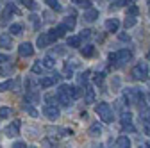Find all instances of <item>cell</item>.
Masks as SVG:
<instances>
[{
  "mask_svg": "<svg viewBox=\"0 0 150 148\" xmlns=\"http://www.w3.org/2000/svg\"><path fill=\"white\" fill-rule=\"evenodd\" d=\"M129 61H132V52L127 50V48H122V50H118L115 54H109V63L115 68H122Z\"/></svg>",
  "mask_w": 150,
  "mask_h": 148,
  "instance_id": "cell-1",
  "label": "cell"
},
{
  "mask_svg": "<svg viewBox=\"0 0 150 148\" xmlns=\"http://www.w3.org/2000/svg\"><path fill=\"white\" fill-rule=\"evenodd\" d=\"M95 113L98 114V118L104 121V123H111L115 120V113H112V107L107 104V102H98L95 105Z\"/></svg>",
  "mask_w": 150,
  "mask_h": 148,
  "instance_id": "cell-2",
  "label": "cell"
},
{
  "mask_svg": "<svg viewBox=\"0 0 150 148\" xmlns=\"http://www.w3.org/2000/svg\"><path fill=\"white\" fill-rule=\"evenodd\" d=\"M123 98L127 100V104H136L139 107H143V104H145V95L136 87H127L123 93Z\"/></svg>",
  "mask_w": 150,
  "mask_h": 148,
  "instance_id": "cell-3",
  "label": "cell"
},
{
  "mask_svg": "<svg viewBox=\"0 0 150 148\" xmlns=\"http://www.w3.org/2000/svg\"><path fill=\"white\" fill-rule=\"evenodd\" d=\"M130 75H132L134 80H146V79H148V64H146L145 61L138 63V64L132 68V71H130Z\"/></svg>",
  "mask_w": 150,
  "mask_h": 148,
  "instance_id": "cell-4",
  "label": "cell"
},
{
  "mask_svg": "<svg viewBox=\"0 0 150 148\" xmlns=\"http://www.w3.org/2000/svg\"><path fill=\"white\" fill-rule=\"evenodd\" d=\"M59 36H57V32H55V29H52V30H48V32H43V34H40L38 36V47L40 48H45V47H48L50 43H54L55 39H57Z\"/></svg>",
  "mask_w": 150,
  "mask_h": 148,
  "instance_id": "cell-5",
  "label": "cell"
},
{
  "mask_svg": "<svg viewBox=\"0 0 150 148\" xmlns=\"http://www.w3.org/2000/svg\"><path fill=\"white\" fill-rule=\"evenodd\" d=\"M57 100H59V104L64 105V107H70V105H71L73 98H71L70 93H68V84L59 86V89H57Z\"/></svg>",
  "mask_w": 150,
  "mask_h": 148,
  "instance_id": "cell-6",
  "label": "cell"
},
{
  "mask_svg": "<svg viewBox=\"0 0 150 148\" xmlns=\"http://www.w3.org/2000/svg\"><path fill=\"white\" fill-rule=\"evenodd\" d=\"M43 114H45L48 120H57V118L61 116L59 109L55 107V105H45V107H43Z\"/></svg>",
  "mask_w": 150,
  "mask_h": 148,
  "instance_id": "cell-7",
  "label": "cell"
},
{
  "mask_svg": "<svg viewBox=\"0 0 150 148\" xmlns=\"http://www.w3.org/2000/svg\"><path fill=\"white\" fill-rule=\"evenodd\" d=\"M18 54H20L22 57H30V55L34 54V47L29 41H25V43H22L20 47H18Z\"/></svg>",
  "mask_w": 150,
  "mask_h": 148,
  "instance_id": "cell-8",
  "label": "cell"
},
{
  "mask_svg": "<svg viewBox=\"0 0 150 148\" xmlns=\"http://www.w3.org/2000/svg\"><path fill=\"white\" fill-rule=\"evenodd\" d=\"M14 13H16V6L14 4H6L4 13H2V23H7L9 18H11V14H14Z\"/></svg>",
  "mask_w": 150,
  "mask_h": 148,
  "instance_id": "cell-9",
  "label": "cell"
},
{
  "mask_svg": "<svg viewBox=\"0 0 150 148\" xmlns=\"http://www.w3.org/2000/svg\"><path fill=\"white\" fill-rule=\"evenodd\" d=\"M6 134L9 136V137H16L18 134H20V121L18 120H14L7 128H6Z\"/></svg>",
  "mask_w": 150,
  "mask_h": 148,
  "instance_id": "cell-10",
  "label": "cell"
},
{
  "mask_svg": "<svg viewBox=\"0 0 150 148\" xmlns=\"http://www.w3.org/2000/svg\"><path fill=\"white\" fill-rule=\"evenodd\" d=\"M59 79H61V75H57V73H55V75H50V77L41 79V80H40V86H41V87H50V86H54L55 82H57Z\"/></svg>",
  "mask_w": 150,
  "mask_h": 148,
  "instance_id": "cell-11",
  "label": "cell"
},
{
  "mask_svg": "<svg viewBox=\"0 0 150 148\" xmlns=\"http://www.w3.org/2000/svg\"><path fill=\"white\" fill-rule=\"evenodd\" d=\"M118 29H120L118 18H109V20L105 22V30L107 32H118Z\"/></svg>",
  "mask_w": 150,
  "mask_h": 148,
  "instance_id": "cell-12",
  "label": "cell"
},
{
  "mask_svg": "<svg viewBox=\"0 0 150 148\" xmlns=\"http://www.w3.org/2000/svg\"><path fill=\"white\" fill-rule=\"evenodd\" d=\"M0 47L6 48V50L13 48V39H11L9 34H0Z\"/></svg>",
  "mask_w": 150,
  "mask_h": 148,
  "instance_id": "cell-13",
  "label": "cell"
},
{
  "mask_svg": "<svg viewBox=\"0 0 150 148\" xmlns=\"http://www.w3.org/2000/svg\"><path fill=\"white\" fill-rule=\"evenodd\" d=\"M84 102H86V104H95V89H93L91 86H88V87H86Z\"/></svg>",
  "mask_w": 150,
  "mask_h": 148,
  "instance_id": "cell-14",
  "label": "cell"
},
{
  "mask_svg": "<svg viewBox=\"0 0 150 148\" xmlns=\"http://www.w3.org/2000/svg\"><path fill=\"white\" fill-rule=\"evenodd\" d=\"M63 25H64L68 30H71V29L75 27V11H70V16H68V18H64Z\"/></svg>",
  "mask_w": 150,
  "mask_h": 148,
  "instance_id": "cell-15",
  "label": "cell"
},
{
  "mask_svg": "<svg viewBox=\"0 0 150 148\" xmlns=\"http://www.w3.org/2000/svg\"><path fill=\"white\" fill-rule=\"evenodd\" d=\"M102 132H104V130H102V125H100V123H93V125L89 127V136H91V137H98Z\"/></svg>",
  "mask_w": 150,
  "mask_h": 148,
  "instance_id": "cell-16",
  "label": "cell"
},
{
  "mask_svg": "<svg viewBox=\"0 0 150 148\" xmlns=\"http://www.w3.org/2000/svg\"><path fill=\"white\" fill-rule=\"evenodd\" d=\"M97 18H98V11H97V9H93V7L88 9V11L84 13V20H86V22H95Z\"/></svg>",
  "mask_w": 150,
  "mask_h": 148,
  "instance_id": "cell-17",
  "label": "cell"
},
{
  "mask_svg": "<svg viewBox=\"0 0 150 148\" xmlns=\"http://www.w3.org/2000/svg\"><path fill=\"white\" fill-rule=\"evenodd\" d=\"M81 41H82L81 36H70V38L66 39V45L71 47V48H75V47H81Z\"/></svg>",
  "mask_w": 150,
  "mask_h": 148,
  "instance_id": "cell-18",
  "label": "cell"
},
{
  "mask_svg": "<svg viewBox=\"0 0 150 148\" xmlns=\"http://www.w3.org/2000/svg\"><path fill=\"white\" fill-rule=\"evenodd\" d=\"M116 148H130V139L127 136H120L116 139Z\"/></svg>",
  "mask_w": 150,
  "mask_h": 148,
  "instance_id": "cell-19",
  "label": "cell"
},
{
  "mask_svg": "<svg viewBox=\"0 0 150 148\" xmlns=\"http://www.w3.org/2000/svg\"><path fill=\"white\" fill-rule=\"evenodd\" d=\"M122 125H132V114L130 111H122Z\"/></svg>",
  "mask_w": 150,
  "mask_h": 148,
  "instance_id": "cell-20",
  "label": "cell"
},
{
  "mask_svg": "<svg viewBox=\"0 0 150 148\" xmlns=\"http://www.w3.org/2000/svg\"><path fill=\"white\" fill-rule=\"evenodd\" d=\"M23 111L27 114H30L32 118H38V111L34 109V105L32 104H29V102H23Z\"/></svg>",
  "mask_w": 150,
  "mask_h": 148,
  "instance_id": "cell-21",
  "label": "cell"
},
{
  "mask_svg": "<svg viewBox=\"0 0 150 148\" xmlns=\"http://www.w3.org/2000/svg\"><path fill=\"white\" fill-rule=\"evenodd\" d=\"M88 80H89V71H82V73H79V77H77L79 86H86V87H88Z\"/></svg>",
  "mask_w": 150,
  "mask_h": 148,
  "instance_id": "cell-22",
  "label": "cell"
},
{
  "mask_svg": "<svg viewBox=\"0 0 150 148\" xmlns=\"http://www.w3.org/2000/svg\"><path fill=\"white\" fill-rule=\"evenodd\" d=\"M9 32H11L13 36L22 34V32H23V25H22V23H11V27H9Z\"/></svg>",
  "mask_w": 150,
  "mask_h": 148,
  "instance_id": "cell-23",
  "label": "cell"
},
{
  "mask_svg": "<svg viewBox=\"0 0 150 148\" xmlns=\"http://www.w3.org/2000/svg\"><path fill=\"white\" fill-rule=\"evenodd\" d=\"M81 54L84 55V57H91V55L95 54V47H93V45H86V47L81 48Z\"/></svg>",
  "mask_w": 150,
  "mask_h": 148,
  "instance_id": "cell-24",
  "label": "cell"
},
{
  "mask_svg": "<svg viewBox=\"0 0 150 148\" xmlns=\"http://www.w3.org/2000/svg\"><path fill=\"white\" fill-rule=\"evenodd\" d=\"M43 68H47V70H52L54 66H55V61L52 59V55H47V57H43Z\"/></svg>",
  "mask_w": 150,
  "mask_h": 148,
  "instance_id": "cell-25",
  "label": "cell"
},
{
  "mask_svg": "<svg viewBox=\"0 0 150 148\" xmlns=\"http://www.w3.org/2000/svg\"><path fill=\"white\" fill-rule=\"evenodd\" d=\"M68 93H70V97L75 100V98L81 97V89H79L77 86H68Z\"/></svg>",
  "mask_w": 150,
  "mask_h": 148,
  "instance_id": "cell-26",
  "label": "cell"
},
{
  "mask_svg": "<svg viewBox=\"0 0 150 148\" xmlns=\"http://www.w3.org/2000/svg\"><path fill=\"white\" fill-rule=\"evenodd\" d=\"M127 13H129V16H132V18H136V16L139 14V7H138L136 4H130V6L127 7Z\"/></svg>",
  "mask_w": 150,
  "mask_h": 148,
  "instance_id": "cell-27",
  "label": "cell"
},
{
  "mask_svg": "<svg viewBox=\"0 0 150 148\" xmlns=\"http://www.w3.org/2000/svg\"><path fill=\"white\" fill-rule=\"evenodd\" d=\"M13 116V109L11 107H0V118H9Z\"/></svg>",
  "mask_w": 150,
  "mask_h": 148,
  "instance_id": "cell-28",
  "label": "cell"
},
{
  "mask_svg": "<svg viewBox=\"0 0 150 148\" xmlns=\"http://www.w3.org/2000/svg\"><path fill=\"white\" fill-rule=\"evenodd\" d=\"M45 4H48V7H50V9H55V11H61V9H63V6L57 2V0H47Z\"/></svg>",
  "mask_w": 150,
  "mask_h": 148,
  "instance_id": "cell-29",
  "label": "cell"
},
{
  "mask_svg": "<svg viewBox=\"0 0 150 148\" xmlns=\"http://www.w3.org/2000/svg\"><path fill=\"white\" fill-rule=\"evenodd\" d=\"M25 102H29V104H30V102H34V104H36V102H40V95L34 93V91H30V93L27 95V98H25Z\"/></svg>",
  "mask_w": 150,
  "mask_h": 148,
  "instance_id": "cell-30",
  "label": "cell"
},
{
  "mask_svg": "<svg viewBox=\"0 0 150 148\" xmlns=\"http://www.w3.org/2000/svg\"><path fill=\"white\" fill-rule=\"evenodd\" d=\"M73 4H77L79 7H84V9H91V0H75Z\"/></svg>",
  "mask_w": 150,
  "mask_h": 148,
  "instance_id": "cell-31",
  "label": "cell"
},
{
  "mask_svg": "<svg viewBox=\"0 0 150 148\" xmlns=\"http://www.w3.org/2000/svg\"><path fill=\"white\" fill-rule=\"evenodd\" d=\"M45 102H48L47 105H55V102L59 100H57V95H45Z\"/></svg>",
  "mask_w": 150,
  "mask_h": 148,
  "instance_id": "cell-32",
  "label": "cell"
},
{
  "mask_svg": "<svg viewBox=\"0 0 150 148\" xmlns=\"http://www.w3.org/2000/svg\"><path fill=\"white\" fill-rule=\"evenodd\" d=\"M73 75V66L71 64H64V71H63V77H71Z\"/></svg>",
  "mask_w": 150,
  "mask_h": 148,
  "instance_id": "cell-33",
  "label": "cell"
},
{
  "mask_svg": "<svg viewBox=\"0 0 150 148\" xmlns=\"http://www.w3.org/2000/svg\"><path fill=\"white\" fill-rule=\"evenodd\" d=\"M136 22H138L136 18L127 16V20H125V23H123V25H125V29H130V27H134V25H136Z\"/></svg>",
  "mask_w": 150,
  "mask_h": 148,
  "instance_id": "cell-34",
  "label": "cell"
},
{
  "mask_svg": "<svg viewBox=\"0 0 150 148\" xmlns=\"http://www.w3.org/2000/svg\"><path fill=\"white\" fill-rule=\"evenodd\" d=\"M14 86V82L13 80H6V82H0V91H7V89H11Z\"/></svg>",
  "mask_w": 150,
  "mask_h": 148,
  "instance_id": "cell-35",
  "label": "cell"
},
{
  "mask_svg": "<svg viewBox=\"0 0 150 148\" xmlns=\"http://www.w3.org/2000/svg\"><path fill=\"white\" fill-rule=\"evenodd\" d=\"M129 4H132V2H125V0H116V2H112V4H111V9H112V7H115V9H116V7H123V6H127V7H129Z\"/></svg>",
  "mask_w": 150,
  "mask_h": 148,
  "instance_id": "cell-36",
  "label": "cell"
},
{
  "mask_svg": "<svg viewBox=\"0 0 150 148\" xmlns=\"http://www.w3.org/2000/svg\"><path fill=\"white\" fill-rule=\"evenodd\" d=\"M55 32H57V36L61 38V36H64V34H66V32H70V30H68V29H66V27L61 23V25H57V27H55Z\"/></svg>",
  "mask_w": 150,
  "mask_h": 148,
  "instance_id": "cell-37",
  "label": "cell"
},
{
  "mask_svg": "<svg viewBox=\"0 0 150 148\" xmlns=\"http://www.w3.org/2000/svg\"><path fill=\"white\" fill-rule=\"evenodd\" d=\"M141 116H143L145 123L150 125V109H143V111H141Z\"/></svg>",
  "mask_w": 150,
  "mask_h": 148,
  "instance_id": "cell-38",
  "label": "cell"
},
{
  "mask_svg": "<svg viewBox=\"0 0 150 148\" xmlns=\"http://www.w3.org/2000/svg\"><path fill=\"white\" fill-rule=\"evenodd\" d=\"M41 70H43V63H41V61H38V63L32 66V71H34V73H40Z\"/></svg>",
  "mask_w": 150,
  "mask_h": 148,
  "instance_id": "cell-39",
  "label": "cell"
},
{
  "mask_svg": "<svg viewBox=\"0 0 150 148\" xmlns=\"http://www.w3.org/2000/svg\"><path fill=\"white\" fill-rule=\"evenodd\" d=\"M11 61V57L9 55H6V54H0V64H6V63H9Z\"/></svg>",
  "mask_w": 150,
  "mask_h": 148,
  "instance_id": "cell-40",
  "label": "cell"
},
{
  "mask_svg": "<svg viewBox=\"0 0 150 148\" xmlns=\"http://www.w3.org/2000/svg\"><path fill=\"white\" fill-rule=\"evenodd\" d=\"M25 7H29V9H36V2H32V0H25V2H22Z\"/></svg>",
  "mask_w": 150,
  "mask_h": 148,
  "instance_id": "cell-41",
  "label": "cell"
},
{
  "mask_svg": "<svg viewBox=\"0 0 150 148\" xmlns=\"http://www.w3.org/2000/svg\"><path fill=\"white\" fill-rule=\"evenodd\" d=\"M104 82V73H97L95 75V84H102Z\"/></svg>",
  "mask_w": 150,
  "mask_h": 148,
  "instance_id": "cell-42",
  "label": "cell"
},
{
  "mask_svg": "<svg viewBox=\"0 0 150 148\" xmlns=\"http://www.w3.org/2000/svg\"><path fill=\"white\" fill-rule=\"evenodd\" d=\"M30 22L34 23V27H36V29L40 27V20H38V16H36V14H32V16H30Z\"/></svg>",
  "mask_w": 150,
  "mask_h": 148,
  "instance_id": "cell-43",
  "label": "cell"
},
{
  "mask_svg": "<svg viewBox=\"0 0 150 148\" xmlns=\"http://www.w3.org/2000/svg\"><path fill=\"white\" fill-rule=\"evenodd\" d=\"M91 32H93V30H89V29H84V30L81 32V38H89V36H91Z\"/></svg>",
  "mask_w": 150,
  "mask_h": 148,
  "instance_id": "cell-44",
  "label": "cell"
},
{
  "mask_svg": "<svg viewBox=\"0 0 150 148\" xmlns=\"http://www.w3.org/2000/svg\"><path fill=\"white\" fill-rule=\"evenodd\" d=\"M64 52H66V50H64L63 47H57V48H54V52H52V54H57V55H63Z\"/></svg>",
  "mask_w": 150,
  "mask_h": 148,
  "instance_id": "cell-45",
  "label": "cell"
},
{
  "mask_svg": "<svg viewBox=\"0 0 150 148\" xmlns=\"http://www.w3.org/2000/svg\"><path fill=\"white\" fill-rule=\"evenodd\" d=\"M123 130L125 132H134L136 128H134V125H123Z\"/></svg>",
  "mask_w": 150,
  "mask_h": 148,
  "instance_id": "cell-46",
  "label": "cell"
},
{
  "mask_svg": "<svg viewBox=\"0 0 150 148\" xmlns=\"http://www.w3.org/2000/svg\"><path fill=\"white\" fill-rule=\"evenodd\" d=\"M120 39H122V41H129L130 38H129V36H127V34H120Z\"/></svg>",
  "mask_w": 150,
  "mask_h": 148,
  "instance_id": "cell-47",
  "label": "cell"
},
{
  "mask_svg": "<svg viewBox=\"0 0 150 148\" xmlns=\"http://www.w3.org/2000/svg\"><path fill=\"white\" fill-rule=\"evenodd\" d=\"M139 148H150V143H141Z\"/></svg>",
  "mask_w": 150,
  "mask_h": 148,
  "instance_id": "cell-48",
  "label": "cell"
},
{
  "mask_svg": "<svg viewBox=\"0 0 150 148\" xmlns=\"http://www.w3.org/2000/svg\"><path fill=\"white\" fill-rule=\"evenodd\" d=\"M145 130H146V134H148V136H150V127H148V125H146V127H145Z\"/></svg>",
  "mask_w": 150,
  "mask_h": 148,
  "instance_id": "cell-49",
  "label": "cell"
},
{
  "mask_svg": "<svg viewBox=\"0 0 150 148\" xmlns=\"http://www.w3.org/2000/svg\"><path fill=\"white\" fill-rule=\"evenodd\" d=\"M146 59H148V61H150V52H148V54H146Z\"/></svg>",
  "mask_w": 150,
  "mask_h": 148,
  "instance_id": "cell-50",
  "label": "cell"
},
{
  "mask_svg": "<svg viewBox=\"0 0 150 148\" xmlns=\"http://www.w3.org/2000/svg\"><path fill=\"white\" fill-rule=\"evenodd\" d=\"M30 148H34V146H30Z\"/></svg>",
  "mask_w": 150,
  "mask_h": 148,
  "instance_id": "cell-51",
  "label": "cell"
}]
</instances>
